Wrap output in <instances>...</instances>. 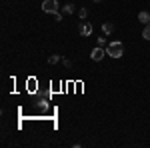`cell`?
Wrapping results in <instances>:
<instances>
[{"instance_id": "cell-1", "label": "cell", "mask_w": 150, "mask_h": 148, "mask_svg": "<svg viewBox=\"0 0 150 148\" xmlns=\"http://www.w3.org/2000/svg\"><path fill=\"white\" fill-rule=\"evenodd\" d=\"M106 54L108 56H112V58H120L122 54H124V44L122 42H110V44L106 46Z\"/></svg>"}, {"instance_id": "cell-2", "label": "cell", "mask_w": 150, "mask_h": 148, "mask_svg": "<svg viewBox=\"0 0 150 148\" xmlns=\"http://www.w3.org/2000/svg\"><path fill=\"white\" fill-rule=\"evenodd\" d=\"M42 10L50 14H58V2L56 0H44L42 2Z\"/></svg>"}, {"instance_id": "cell-3", "label": "cell", "mask_w": 150, "mask_h": 148, "mask_svg": "<svg viewBox=\"0 0 150 148\" xmlns=\"http://www.w3.org/2000/svg\"><path fill=\"white\" fill-rule=\"evenodd\" d=\"M104 54H106V50H104L102 46H98V48H94V50H92V54H90V56H92V60L100 62V60L104 58Z\"/></svg>"}, {"instance_id": "cell-4", "label": "cell", "mask_w": 150, "mask_h": 148, "mask_svg": "<svg viewBox=\"0 0 150 148\" xmlns=\"http://www.w3.org/2000/svg\"><path fill=\"white\" fill-rule=\"evenodd\" d=\"M80 34H82V36H90V34H92V24L82 22V24H80Z\"/></svg>"}, {"instance_id": "cell-5", "label": "cell", "mask_w": 150, "mask_h": 148, "mask_svg": "<svg viewBox=\"0 0 150 148\" xmlns=\"http://www.w3.org/2000/svg\"><path fill=\"white\" fill-rule=\"evenodd\" d=\"M138 20L142 24H150V14H148V12H140V14H138Z\"/></svg>"}, {"instance_id": "cell-6", "label": "cell", "mask_w": 150, "mask_h": 148, "mask_svg": "<svg viewBox=\"0 0 150 148\" xmlns=\"http://www.w3.org/2000/svg\"><path fill=\"white\" fill-rule=\"evenodd\" d=\"M102 30H104V34H112V32H114V24L104 22V24H102Z\"/></svg>"}, {"instance_id": "cell-7", "label": "cell", "mask_w": 150, "mask_h": 148, "mask_svg": "<svg viewBox=\"0 0 150 148\" xmlns=\"http://www.w3.org/2000/svg\"><path fill=\"white\" fill-rule=\"evenodd\" d=\"M142 38H144V40H150V24L144 26V30H142Z\"/></svg>"}, {"instance_id": "cell-8", "label": "cell", "mask_w": 150, "mask_h": 148, "mask_svg": "<svg viewBox=\"0 0 150 148\" xmlns=\"http://www.w3.org/2000/svg\"><path fill=\"white\" fill-rule=\"evenodd\" d=\"M58 60H60V56H58V54H52V56L48 58V62H50V64H56Z\"/></svg>"}, {"instance_id": "cell-9", "label": "cell", "mask_w": 150, "mask_h": 148, "mask_svg": "<svg viewBox=\"0 0 150 148\" xmlns=\"http://www.w3.org/2000/svg\"><path fill=\"white\" fill-rule=\"evenodd\" d=\"M64 12H66V14H72V12H74V4H66V6H64Z\"/></svg>"}, {"instance_id": "cell-10", "label": "cell", "mask_w": 150, "mask_h": 148, "mask_svg": "<svg viewBox=\"0 0 150 148\" xmlns=\"http://www.w3.org/2000/svg\"><path fill=\"white\" fill-rule=\"evenodd\" d=\"M96 40H98V46H102V48H104V44H106V38H104V36H100V38H96Z\"/></svg>"}, {"instance_id": "cell-11", "label": "cell", "mask_w": 150, "mask_h": 148, "mask_svg": "<svg viewBox=\"0 0 150 148\" xmlns=\"http://www.w3.org/2000/svg\"><path fill=\"white\" fill-rule=\"evenodd\" d=\"M78 14H80V18H86V14H88V12H86V8H82Z\"/></svg>"}, {"instance_id": "cell-12", "label": "cell", "mask_w": 150, "mask_h": 148, "mask_svg": "<svg viewBox=\"0 0 150 148\" xmlns=\"http://www.w3.org/2000/svg\"><path fill=\"white\" fill-rule=\"evenodd\" d=\"M64 66H66V68H70V66H72V62H70L68 58H64Z\"/></svg>"}, {"instance_id": "cell-13", "label": "cell", "mask_w": 150, "mask_h": 148, "mask_svg": "<svg viewBox=\"0 0 150 148\" xmlns=\"http://www.w3.org/2000/svg\"><path fill=\"white\" fill-rule=\"evenodd\" d=\"M94 2H98V0H94Z\"/></svg>"}]
</instances>
